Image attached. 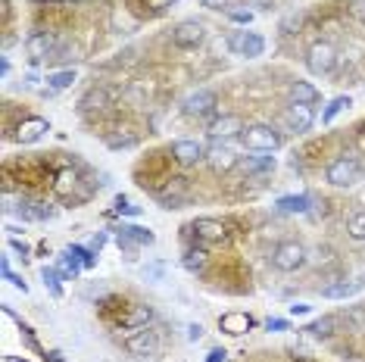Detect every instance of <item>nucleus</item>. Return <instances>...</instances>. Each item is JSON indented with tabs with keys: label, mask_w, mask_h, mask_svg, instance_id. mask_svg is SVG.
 I'll return each instance as SVG.
<instances>
[{
	"label": "nucleus",
	"mask_w": 365,
	"mask_h": 362,
	"mask_svg": "<svg viewBox=\"0 0 365 362\" xmlns=\"http://www.w3.org/2000/svg\"><path fill=\"white\" fill-rule=\"evenodd\" d=\"M247 150L253 153H275L281 144H284V135L275 125H265V122H256V125H247L244 135H240Z\"/></svg>",
	"instance_id": "f257e3e1"
},
{
	"label": "nucleus",
	"mask_w": 365,
	"mask_h": 362,
	"mask_svg": "<svg viewBox=\"0 0 365 362\" xmlns=\"http://www.w3.org/2000/svg\"><path fill=\"white\" fill-rule=\"evenodd\" d=\"M325 181L331 187H353L356 181H359V160H356L353 153H340L337 160L328 162Z\"/></svg>",
	"instance_id": "f03ea898"
},
{
	"label": "nucleus",
	"mask_w": 365,
	"mask_h": 362,
	"mask_svg": "<svg viewBox=\"0 0 365 362\" xmlns=\"http://www.w3.org/2000/svg\"><path fill=\"white\" fill-rule=\"evenodd\" d=\"M125 350L131 353V356H160L163 350V337L160 331H153V328H135L128 337H125Z\"/></svg>",
	"instance_id": "7ed1b4c3"
},
{
	"label": "nucleus",
	"mask_w": 365,
	"mask_h": 362,
	"mask_svg": "<svg viewBox=\"0 0 365 362\" xmlns=\"http://www.w3.org/2000/svg\"><path fill=\"white\" fill-rule=\"evenodd\" d=\"M334 63H337V51L328 41H315L309 51H306V69H309L312 76H331Z\"/></svg>",
	"instance_id": "20e7f679"
},
{
	"label": "nucleus",
	"mask_w": 365,
	"mask_h": 362,
	"mask_svg": "<svg viewBox=\"0 0 365 362\" xmlns=\"http://www.w3.org/2000/svg\"><path fill=\"white\" fill-rule=\"evenodd\" d=\"M272 266L278 272H297L306 266V247L297 241H281L275 250H272Z\"/></svg>",
	"instance_id": "39448f33"
},
{
	"label": "nucleus",
	"mask_w": 365,
	"mask_h": 362,
	"mask_svg": "<svg viewBox=\"0 0 365 362\" xmlns=\"http://www.w3.org/2000/svg\"><path fill=\"white\" fill-rule=\"evenodd\" d=\"M215 106H219V97H215V90L197 88L194 94H187L185 100H181V113L190 116V119H203V116H212Z\"/></svg>",
	"instance_id": "423d86ee"
},
{
	"label": "nucleus",
	"mask_w": 365,
	"mask_h": 362,
	"mask_svg": "<svg viewBox=\"0 0 365 362\" xmlns=\"http://www.w3.org/2000/svg\"><path fill=\"white\" fill-rule=\"evenodd\" d=\"M228 51L235 56H247V60H253V56H262L265 51V38L259 31H231L228 38Z\"/></svg>",
	"instance_id": "0eeeda50"
},
{
	"label": "nucleus",
	"mask_w": 365,
	"mask_h": 362,
	"mask_svg": "<svg viewBox=\"0 0 365 362\" xmlns=\"http://www.w3.org/2000/svg\"><path fill=\"white\" fill-rule=\"evenodd\" d=\"M206 41V26L197 19H185L178 22L175 29H172V44L175 47H185V51H190V47H200Z\"/></svg>",
	"instance_id": "6e6552de"
},
{
	"label": "nucleus",
	"mask_w": 365,
	"mask_h": 362,
	"mask_svg": "<svg viewBox=\"0 0 365 362\" xmlns=\"http://www.w3.org/2000/svg\"><path fill=\"white\" fill-rule=\"evenodd\" d=\"M60 51V44H56V38L51 31H35L29 41H26V53L31 63H41V60H51V56Z\"/></svg>",
	"instance_id": "1a4fd4ad"
},
{
	"label": "nucleus",
	"mask_w": 365,
	"mask_h": 362,
	"mask_svg": "<svg viewBox=\"0 0 365 362\" xmlns=\"http://www.w3.org/2000/svg\"><path fill=\"white\" fill-rule=\"evenodd\" d=\"M284 125L287 131H294V135H303V131H309L315 125V113L309 103H290L287 113H284Z\"/></svg>",
	"instance_id": "9d476101"
},
{
	"label": "nucleus",
	"mask_w": 365,
	"mask_h": 362,
	"mask_svg": "<svg viewBox=\"0 0 365 362\" xmlns=\"http://www.w3.org/2000/svg\"><path fill=\"white\" fill-rule=\"evenodd\" d=\"M172 156H175L181 166H197V162L206 160V144L194 141V138H181V141L172 144Z\"/></svg>",
	"instance_id": "9b49d317"
},
{
	"label": "nucleus",
	"mask_w": 365,
	"mask_h": 362,
	"mask_svg": "<svg viewBox=\"0 0 365 362\" xmlns=\"http://www.w3.org/2000/svg\"><path fill=\"white\" fill-rule=\"evenodd\" d=\"M206 162L212 166V172H228L237 166V153L231 150L225 141H212L206 147Z\"/></svg>",
	"instance_id": "f8f14e48"
},
{
	"label": "nucleus",
	"mask_w": 365,
	"mask_h": 362,
	"mask_svg": "<svg viewBox=\"0 0 365 362\" xmlns=\"http://www.w3.org/2000/svg\"><path fill=\"white\" fill-rule=\"evenodd\" d=\"M244 122H240V116H215L210 122V138L212 141H231V138H237V135H244Z\"/></svg>",
	"instance_id": "ddd939ff"
},
{
	"label": "nucleus",
	"mask_w": 365,
	"mask_h": 362,
	"mask_svg": "<svg viewBox=\"0 0 365 362\" xmlns=\"http://www.w3.org/2000/svg\"><path fill=\"white\" fill-rule=\"evenodd\" d=\"M190 232L197 234V241L200 244H222L228 237L225 225H222L219 219H197L194 225H190Z\"/></svg>",
	"instance_id": "4468645a"
},
{
	"label": "nucleus",
	"mask_w": 365,
	"mask_h": 362,
	"mask_svg": "<svg viewBox=\"0 0 365 362\" xmlns=\"http://www.w3.org/2000/svg\"><path fill=\"white\" fill-rule=\"evenodd\" d=\"M187 194H190L187 178H172L169 185H165L163 191L156 194V200H160L165 210H178V203H185V200H187Z\"/></svg>",
	"instance_id": "2eb2a0df"
},
{
	"label": "nucleus",
	"mask_w": 365,
	"mask_h": 362,
	"mask_svg": "<svg viewBox=\"0 0 365 362\" xmlns=\"http://www.w3.org/2000/svg\"><path fill=\"white\" fill-rule=\"evenodd\" d=\"M219 328L225 334H247L253 328V319L247 316V312H225V316L219 319Z\"/></svg>",
	"instance_id": "dca6fc26"
},
{
	"label": "nucleus",
	"mask_w": 365,
	"mask_h": 362,
	"mask_svg": "<svg viewBox=\"0 0 365 362\" xmlns=\"http://www.w3.org/2000/svg\"><path fill=\"white\" fill-rule=\"evenodd\" d=\"M47 128H51V125H47L44 119H26L19 125V131H16V141H19V144H35L38 138H44Z\"/></svg>",
	"instance_id": "f3484780"
},
{
	"label": "nucleus",
	"mask_w": 365,
	"mask_h": 362,
	"mask_svg": "<svg viewBox=\"0 0 365 362\" xmlns=\"http://www.w3.org/2000/svg\"><path fill=\"white\" fill-rule=\"evenodd\" d=\"M81 110L85 113H101V110H106L110 106V90L106 88H91L85 97H81Z\"/></svg>",
	"instance_id": "a211bd4d"
},
{
	"label": "nucleus",
	"mask_w": 365,
	"mask_h": 362,
	"mask_svg": "<svg viewBox=\"0 0 365 362\" xmlns=\"http://www.w3.org/2000/svg\"><path fill=\"white\" fill-rule=\"evenodd\" d=\"M319 100V88L312 85V81H300L297 78L294 85H290V103H315Z\"/></svg>",
	"instance_id": "6ab92c4d"
},
{
	"label": "nucleus",
	"mask_w": 365,
	"mask_h": 362,
	"mask_svg": "<svg viewBox=\"0 0 365 362\" xmlns=\"http://www.w3.org/2000/svg\"><path fill=\"white\" fill-rule=\"evenodd\" d=\"M156 319V312H153V306H144V303H140V306H135L128 312V319H125V328L128 331H135V328H150V322Z\"/></svg>",
	"instance_id": "aec40b11"
},
{
	"label": "nucleus",
	"mask_w": 365,
	"mask_h": 362,
	"mask_svg": "<svg viewBox=\"0 0 365 362\" xmlns=\"http://www.w3.org/2000/svg\"><path fill=\"white\" fill-rule=\"evenodd\" d=\"M309 207H312L309 194H290V197H281L278 200L281 212H309Z\"/></svg>",
	"instance_id": "412c9836"
},
{
	"label": "nucleus",
	"mask_w": 365,
	"mask_h": 362,
	"mask_svg": "<svg viewBox=\"0 0 365 362\" xmlns=\"http://www.w3.org/2000/svg\"><path fill=\"white\" fill-rule=\"evenodd\" d=\"M353 291H359V281H356V284L337 281V284H328L325 291H322V297H325V300H344V297H350Z\"/></svg>",
	"instance_id": "4be33fe9"
},
{
	"label": "nucleus",
	"mask_w": 365,
	"mask_h": 362,
	"mask_svg": "<svg viewBox=\"0 0 365 362\" xmlns=\"http://www.w3.org/2000/svg\"><path fill=\"white\" fill-rule=\"evenodd\" d=\"M334 325H337L334 316H322V319H315L306 331H309L312 337H331V334H334Z\"/></svg>",
	"instance_id": "5701e85b"
},
{
	"label": "nucleus",
	"mask_w": 365,
	"mask_h": 362,
	"mask_svg": "<svg viewBox=\"0 0 365 362\" xmlns=\"http://www.w3.org/2000/svg\"><path fill=\"white\" fill-rule=\"evenodd\" d=\"M244 169H247V172H272V169H275V156H262V153L247 156V160H244Z\"/></svg>",
	"instance_id": "b1692460"
},
{
	"label": "nucleus",
	"mask_w": 365,
	"mask_h": 362,
	"mask_svg": "<svg viewBox=\"0 0 365 362\" xmlns=\"http://www.w3.org/2000/svg\"><path fill=\"white\" fill-rule=\"evenodd\" d=\"M72 81H76V69H63V72H51V76H47V85L53 90H66Z\"/></svg>",
	"instance_id": "393cba45"
},
{
	"label": "nucleus",
	"mask_w": 365,
	"mask_h": 362,
	"mask_svg": "<svg viewBox=\"0 0 365 362\" xmlns=\"http://www.w3.org/2000/svg\"><path fill=\"white\" fill-rule=\"evenodd\" d=\"M122 237H128V241H135V244H153L156 241L153 232L138 228V225H122Z\"/></svg>",
	"instance_id": "a878e982"
},
{
	"label": "nucleus",
	"mask_w": 365,
	"mask_h": 362,
	"mask_svg": "<svg viewBox=\"0 0 365 362\" xmlns=\"http://www.w3.org/2000/svg\"><path fill=\"white\" fill-rule=\"evenodd\" d=\"M346 234H350L353 241H365V212H353V216L346 219Z\"/></svg>",
	"instance_id": "bb28decb"
},
{
	"label": "nucleus",
	"mask_w": 365,
	"mask_h": 362,
	"mask_svg": "<svg viewBox=\"0 0 365 362\" xmlns=\"http://www.w3.org/2000/svg\"><path fill=\"white\" fill-rule=\"evenodd\" d=\"M346 106H353V100H350V97H334V100L328 103V110L322 113V122H325V125H331V122H334V116H337V113H344Z\"/></svg>",
	"instance_id": "cd10ccee"
},
{
	"label": "nucleus",
	"mask_w": 365,
	"mask_h": 362,
	"mask_svg": "<svg viewBox=\"0 0 365 362\" xmlns=\"http://www.w3.org/2000/svg\"><path fill=\"white\" fill-rule=\"evenodd\" d=\"M181 262H185L187 272H203V269H206V253H203V250H187Z\"/></svg>",
	"instance_id": "c85d7f7f"
},
{
	"label": "nucleus",
	"mask_w": 365,
	"mask_h": 362,
	"mask_svg": "<svg viewBox=\"0 0 365 362\" xmlns=\"http://www.w3.org/2000/svg\"><path fill=\"white\" fill-rule=\"evenodd\" d=\"M300 26H303V16L300 13H290L284 22H281V31H284V35H297V31H300Z\"/></svg>",
	"instance_id": "c756f323"
},
{
	"label": "nucleus",
	"mask_w": 365,
	"mask_h": 362,
	"mask_svg": "<svg viewBox=\"0 0 365 362\" xmlns=\"http://www.w3.org/2000/svg\"><path fill=\"white\" fill-rule=\"evenodd\" d=\"M106 144H110L113 150H119V147H135V144H138V138H135V135H113Z\"/></svg>",
	"instance_id": "7c9ffc66"
},
{
	"label": "nucleus",
	"mask_w": 365,
	"mask_h": 362,
	"mask_svg": "<svg viewBox=\"0 0 365 362\" xmlns=\"http://www.w3.org/2000/svg\"><path fill=\"white\" fill-rule=\"evenodd\" d=\"M4 278H6V281H13V284H16V287H19V291H22V294H26V291H29V284H26V281H22V275H16V272L10 269V262H6V259H4Z\"/></svg>",
	"instance_id": "2f4dec72"
},
{
	"label": "nucleus",
	"mask_w": 365,
	"mask_h": 362,
	"mask_svg": "<svg viewBox=\"0 0 365 362\" xmlns=\"http://www.w3.org/2000/svg\"><path fill=\"white\" fill-rule=\"evenodd\" d=\"M41 275H44V284L51 287V294H53V297H60V294H63V287H60V281H56V272H53V269H44V272H41Z\"/></svg>",
	"instance_id": "473e14b6"
},
{
	"label": "nucleus",
	"mask_w": 365,
	"mask_h": 362,
	"mask_svg": "<svg viewBox=\"0 0 365 362\" xmlns=\"http://www.w3.org/2000/svg\"><path fill=\"white\" fill-rule=\"evenodd\" d=\"M69 253H76V257L81 259V266H85V269L94 266V257H91V253L85 250V247H69Z\"/></svg>",
	"instance_id": "72a5a7b5"
},
{
	"label": "nucleus",
	"mask_w": 365,
	"mask_h": 362,
	"mask_svg": "<svg viewBox=\"0 0 365 362\" xmlns=\"http://www.w3.org/2000/svg\"><path fill=\"white\" fill-rule=\"evenodd\" d=\"M231 19H235L237 22V26H250V22H253V13L250 10H231Z\"/></svg>",
	"instance_id": "f704fd0d"
},
{
	"label": "nucleus",
	"mask_w": 365,
	"mask_h": 362,
	"mask_svg": "<svg viewBox=\"0 0 365 362\" xmlns=\"http://www.w3.org/2000/svg\"><path fill=\"white\" fill-rule=\"evenodd\" d=\"M206 10H231V0H200Z\"/></svg>",
	"instance_id": "c9c22d12"
},
{
	"label": "nucleus",
	"mask_w": 365,
	"mask_h": 362,
	"mask_svg": "<svg viewBox=\"0 0 365 362\" xmlns=\"http://www.w3.org/2000/svg\"><path fill=\"white\" fill-rule=\"evenodd\" d=\"M265 328H269V331H284V328H287V319H269V322H265Z\"/></svg>",
	"instance_id": "e433bc0d"
},
{
	"label": "nucleus",
	"mask_w": 365,
	"mask_h": 362,
	"mask_svg": "<svg viewBox=\"0 0 365 362\" xmlns=\"http://www.w3.org/2000/svg\"><path fill=\"white\" fill-rule=\"evenodd\" d=\"M200 337H203L200 325H187V341H200Z\"/></svg>",
	"instance_id": "4c0bfd02"
},
{
	"label": "nucleus",
	"mask_w": 365,
	"mask_h": 362,
	"mask_svg": "<svg viewBox=\"0 0 365 362\" xmlns=\"http://www.w3.org/2000/svg\"><path fill=\"white\" fill-rule=\"evenodd\" d=\"M10 247H13L16 253H22V259L29 257V244H22V241H10Z\"/></svg>",
	"instance_id": "58836bf2"
},
{
	"label": "nucleus",
	"mask_w": 365,
	"mask_h": 362,
	"mask_svg": "<svg viewBox=\"0 0 365 362\" xmlns=\"http://www.w3.org/2000/svg\"><path fill=\"white\" fill-rule=\"evenodd\" d=\"M306 312H309L306 303H294V306H290V316H306Z\"/></svg>",
	"instance_id": "ea45409f"
},
{
	"label": "nucleus",
	"mask_w": 365,
	"mask_h": 362,
	"mask_svg": "<svg viewBox=\"0 0 365 362\" xmlns=\"http://www.w3.org/2000/svg\"><path fill=\"white\" fill-rule=\"evenodd\" d=\"M206 362H225V350H212V353H210V359H206Z\"/></svg>",
	"instance_id": "a19ab883"
},
{
	"label": "nucleus",
	"mask_w": 365,
	"mask_h": 362,
	"mask_svg": "<svg viewBox=\"0 0 365 362\" xmlns=\"http://www.w3.org/2000/svg\"><path fill=\"white\" fill-rule=\"evenodd\" d=\"M356 16H362V19H365V0H359V4H356Z\"/></svg>",
	"instance_id": "79ce46f5"
},
{
	"label": "nucleus",
	"mask_w": 365,
	"mask_h": 362,
	"mask_svg": "<svg viewBox=\"0 0 365 362\" xmlns=\"http://www.w3.org/2000/svg\"><path fill=\"white\" fill-rule=\"evenodd\" d=\"M256 4H265V10H269V6L275 4V0H256Z\"/></svg>",
	"instance_id": "37998d69"
},
{
	"label": "nucleus",
	"mask_w": 365,
	"mask_h": 362,
	"mask_svg": "<svg viewBox=\"0 0 365 362\" xmlns=\"http://www.w3.org/2000/svg\"><path fill=\"white\" fill-rule=\"evenodd\" d=\"M10 362H26V359H19V356H10Z\"/></svg>",
	"instance_id": "c03bdc74"
}]
</instances>
